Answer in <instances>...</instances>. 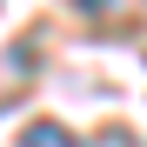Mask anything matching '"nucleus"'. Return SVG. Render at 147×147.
<instances>
[{"instance_id": "f257e3e1", "label": "nucleus", "mask_w": 147, "mask_h": 147, "mask_svg": "<svg viewBox=\"0 0 147 147\" xmlns=\"http://www.w3.org/2000/svg\"><path fill=\"white\" fill-rule=\"evenodd\" d=\"M20 147H80V140H74L60 120H34V127L20 134Z\"/></svg>"}]
</instances>
